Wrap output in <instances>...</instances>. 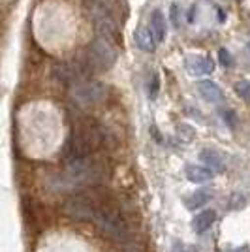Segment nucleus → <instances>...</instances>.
<instances>
[{
    "label": "nucleus",
    "instance_id": "1",
    "mask_svg": "<svg viewBox=\"0 0 250 252\" xmlns=\"http://www.w3.org/2000/svg\"><path fill=\"white\" fill-rule=\"evenodd\" d=\"M66 213L73 219L93 222L98 230L113 241L125 243L130 239V230L123 215L113 203H107L105 200H98L89 194H79L66 203Z\"/></svg>",
    "mask_w": 250,
    "mask_h": 252
},
{
    "label": "nucleus",
    "instance_id": "2",
    "mask_svg": "<svg viewBox=\"0 0 250 252\" xmlns=\"http://www.w3.org/2000/svg\"><path fill=\"white\" fill-rule=\"evenodd\" d=\"M105 143V130L100 123L93 119H85L73 126L72 136L66 145V162L98 155Z\"/></svg>",
    "mask_w": 250,
    "mask_h": 252
},
{
    "label": "nucleus",
    "instance_id": "3",
    "mask_svg": "<svg viewBox=\"0 0 250 252\" xmlns=\"http://www.w3.org/2000/svg\"><path fill=\"white\" fill-rule=\"evenodd\" d=\"M117 63V51L104 38H96L89 47L81 51V74L89 75L94 72H105Z\"/></svg>",
    "mask_w": 250,
    "mask_h": 252
},
{
    "label": "nucleus",
    "instance_id": "4",
    "mask_svg": "<svg viewBox=\"0 0 250 252\" xmlns=\"http://www.w3.org/2000/svg\"><path fill=\"white\" fill-rule=\"evenodd\" d=\"M107 96V87L102 81H79L72 87L73 102L81 107H93L104 102Z\"/></svg>",
    "mask_w": 250,
    "mask_h": 252
},
{
    "label": "nucleus",
    "instance_id": "5",
    "mask_svg": "<svg viewBox=\"0 0 250 252\" xmlns=\"http://www.w3.org/2000/svg\"><path fill=\"white\" fill-rule=\"evenodd\" d=\"M89 10H91V15H93L96 27H98V29H100V32L104 34V40H105V38L119 40V31H117V25H115L111 13L105 10L100 2H91Z\"/></svg>",
    "mask_w": 250,
    "mask_h": 252
},
{
    "label": "nucleus",
    "instance_id": "6",
    "mask_svg": "<svg viewBox=\"0 0 250 252\" xmlns=\"http://www.w3.org/2000/svg\"><path fill=\"white\" fill-rule=\"evenodd\" d=\"M185 68L192 75H209L215 72V63L203 55H188L185 59Z\"/></svg>",
    "mask_w": 250,
    "mask_h": 252
},
{
    "label": "nucleus",
    "instance_id": "7",
    "mask_svg": "<svg viewBox=\"0 0 250 252\" xmlns=\"http://www.w3.org/2000/svg\"><path fill=\"white\" fill-rule=\"evenodd\" d=\"M199 160L205 164V168H209L213 173L215 171H226V158H224V155L220 153V151H217V149H201V153H199Z\"/></svg>",
    "mask_w": 250,
    "mask_h": 252
},
{
    "label": "nucleus",
    "instance_id": "8",
    "mask_svg": "<svg viewBox=\"0 0 250 252\" xmlns=\"http://www.w3.org/2000/svg\"><path fill=\"white\" fill-rule=\"evenodd\" d=\"M198 93L205 102H209V104H220V102H224V91H222L217 83L209 81V79L199 81Z\"/></svg>",
    "mask_w": 250,
    "mask_h": 252
},
{
    "label": "nucleus",
    "instance_id": "9",
    "mask_svg": "<svg viewBox=\"0 0 250 252\" xmlns=\"http://www.w3.org/2000/svg\"><path fill=\"white\" fill-rule=\"evenodd\" d=\"M149 31L153 34V38H155V42L156 43H162L166 40L167 36V23H166V17H164V13L160 10H155L151 13V27H149Z\"/></svg>",
    "mask_w": 250,
    "mask_h": 252
},
{
    "label": "nucleus",
    "instance_id": "10",
    "mask_svg": "<svg viewBox=\"0 0 250 252\" xmlns=\"http://www.w3.org/2000/svg\"><path fill=\"white\" fill-rule=\"evenodd\" d=\"M213 196H215V192L213 189H199L196 190L194 194H190L188 198H185V207L188 211H194V209H199V207H203V205H207L209 201L213 200Z\"/></svg>",
    "mask_w": 250,
    "mask_h": 252
},
{
    "label": "nucleus",
    "instance_id": "11",
    "mask_svg": "<svg viewBox=\"0 0 250 252\" xmlns=\"http://www.w3.org/2000/svg\"><path fill=\"white\" fill-rule=\"evenodd\" d=\"M215 220H217V213H215L213 209H205V211H201L199 215L194 217L192 228H194L196 233H205V231L215 224Z\"/></svg>",
    "mask_w": 250,
    "mask_h": 252
},
{
    "label": "nucleus",
    "instance_id": "12",
    "mask_svg": "<svg viewBox=\"0 0 250 252\" xmlns=\"http://www.w3.org/2000/svg\"><path fill=\"white\" fill-rule=\"evenodd\" d=\"M185 175L192 183H207V181H211V179L215 177V173L209 168H205V166H196V164L187 166L185 168Z\"/></svg>",
    "mask_w": 250,
    "mask_h": 252
},
{
    "label": "nucleus",
    "instance_id": "13",
    "mask_svg": "<svg viewBox=\"0 0 250 252\" xmlns=\"http://www.w3.org/2000/svg\"><path fill=\"white\" fill-rule=\"evenodd\" d=\"M136 43H137V47H139L141 51L153 53L155 49H156V42H155L153 34H151V31H149L147 27H141V29H137V32H136Z\"/></svg>",
    "mask_w": 250,
    "mask_h": 252
},
{
    "label": "nucleus",
    "instance_id": "14",
    "mask_svg": "<svg viewBox=\"0 0 250 252\" xmlns=\"http://www.w3.org/2000/svg\"><path fill=\"white\" fill-rule=\"evenodd\" d=\"M235 93L241 96V100H245V102H250V81L249 79H241L235 83Z\"/></svg>",
    "mask_w": 250,
    "mask_h": 252
},
{
    "label": "nucleus",
    "instance_id": "15",
    "mask_svg": "<svg viewBox=\"0 0 250 252\" xmlns=\"http://www.w3.org/2000/svg\"><path fill=\"white\" fill-rule=\"evenodd\" d=\"M219 61L220 66H224V68H231L233 66V57H231V53L226 47H220L219 49Z\"/></svg>",
    "mask_w": 250,
    "mask_h": 252
},
{
    "label": "nucleus",
    "instance_id": "16",
    "mask_svg": "<svg viewBox=\"0 0 250 252\" xmlns=\"http://www.w3.org/2000/svg\"><path fill=\"white\" fill-rule=\"evenodd\" d=\"M160 93V75L153 74V79H151V85H149V96L155 100Z\"/></svg>",
    "mask_w": 250,
    "mask_h": 252
},
{
    "label": "nucleus",
    "instance_id": "17",
    "mask_svg": "<svg viewBox=\"0 0 250 252\" xmlns=\"http://www.w3.org/2000/svg\"><path fill=\"white\" fill-rule=\"evenodd\" d=\"M222 119L228 123L229 128H235V125H237V117H235V111H231V109H224V111H222Z\"/></svg>",
    "mask_w": 250,
    "mask_h": 252
},
{
    "label": "nucleus",
    "instance_id": "18",
    "mask_svg": "<svg viewBox=\"0 0 250 252\" xmlns=\"http://www.w3.org/2000/svg\"><path fill=\"white\" fill-rule=\"evenodd\" d=\"M179 134L185 137V139H194L196 137V132H194V128L188 125H179Z\"/></svg>",
    "mask_w": 250,
    "mask_h": 252
},
{
    "label": "nucleus",
    "instance_id": "19",
    "mask_svg": "<svg viewBox=\"0 0 250 252\" xmlns=\"http://www.w3.org/2000/svg\"><path fill=\"white\" fill-rule=\"evenodd\" d=\"M171 252H187V247H185V243L183 241H173V245H171Z\"/></svg>",
    "mask_w": 250,
    "mask_h": 252
},
{
    "label": "nucleus",
    "instance_id": "20",
    "mask_svg": "<svg viewBox=\"0 0 250 252\" xmlns=\"http://www.w3.org/2000/svg\"><path fill=\"white\" fill-rule=\"evenodd\" d=\"M247 53H249V55H250V42L247 43Z\"/></svg>",
    "mask_w": 250,
    "mask_h": 252
}]
</instances>
